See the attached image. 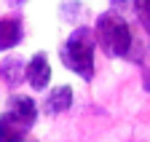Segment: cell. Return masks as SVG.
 <instances>
[{"mask_svg":"<svg viewBox=\"0 0 150 142\" xmlns=\"http://www.w3.org/2000/svg\"><path fill=\"white\" fill-rule=\"evenodd\" d=\"M97 35H94V27H75L64 43L59 46V59L64 64V70H70L72 75H78L81 81H94V73H97Z\"/></svg>","mask_w":150,"mask_h":142,"instance_id":"1","label":"cell"},{"mask_svg":"<svg viewBox=\"0 0 150 142\" xmlns=\"http://www.w3.org/2000/svg\"><path fill=\"white\" fill-rule=\"evenodd\" d=\"M94 35L107 59H129L134 46V32L118 11H102L94 22Z\"/></svg>","mask_w":150,"mask_h":142,"instance_id":"2","label":"cell"},{"mask_svg":"<svg viewBox=\"0 0 150 142\" xmlns=\"http://www.w3.org/2000/svg\"><path fill=\"white\" fill-rule=\"evenodd\" d=\"M6 113L19 123V126H24L27 131L38 123V118H40V105L35 102V97L30 94H11L8 102H6Z\"/></svg>","mask_w":150,"mask_h":142,"instance_id":"3","label":"cell"},{"mask_svg":"<svg viewBox=\"0 0 150 142\" xmlns=\"http://www.w3.org/2000/svg\"><path fill=\"white\" fill-rule=\"evenodd\" d=\"M51 78H54V67L46 51H35L27 62V86L32 91H48L51 88Z\"/></svg>","mask_w":150,"mask_h":142,"instance_id":"4","label":"cell"},{"mask_svg":"<svg viewBox=\"0 0 150 142\" xmlns=\"http://www.w3.org/2000/svg\"><path fill=\"white\" fill-rule=\"evenodd\" d=\"M72 102H75V88H72L70 83L54 86V88H48V91H46V97H43L40 113H43V115H51V118L64 115V113L72 107Z\"/></svg>","mask_w":150,"mask_h":142,"instance_id":"5","label":"cell"},{"mask_svg":"<svg viewBox=\"0 0 150 142\" xmlns=\"http://www.w3.org/2000/svg\"><path fill=\"white\" fill-rule=\"evenodd\" d=\"M27 62L24 57L19 54H8L0 59V81H3L11 91H16L22 83H27Z\"/></svg>","mask_w":150,"mask_h":142,"instance_id":"6","label":"cell"},{"mask_svg":"<svg viewBox=\"0 0 150 142\" xmlns=\"http://www.w3.org/2000/svg\"><path fill=\"white\" fill-rule=\"evenodd\" d=\"M24 40V22L19 16H3L0 19V54L16 48Z\"/></svg>","mask_w":150,"mask_h":142,"instance_id":"7","label":"cell"},{"mask_svg":"<svg viewBox=\"0 0 150 142\" xmlns=\"http://www.w3.org/2000/svg\"><path fill=\"white\" fill-rule=\"evenodd\" d=\"M24 137H27L24 126H19L6 110L0 113V142H24Z\"/></svg>","mask_w":150,"mask_h":142,"instance_id":"8","label":"cell"},{"mask_svg":"<svg viewBox=\"0 0 150 142\" xmlns=\"http://www.w3.org/2000/svg\"><path fill=\"white\" fill-rule=\"evenodd\" d=\"M131 8H134V16L142 24V30L150 35V0H131Z\"/></svg>","mask_w":150,"mask_h":142,"instance_id":"9","label":"cell"},{"mask_svg":"<svg viewBox=\"0 0 150 142\" xmlns=\"http://www.w3.org/2000/svg\"><path fill=\"white\" fill-rule=\"evenodd\" d=\"M8 3H11V6H13V8H22V6H24V3H27V0H8Z\"/></svg>","mask_w":150,"mask_h":142,"instance_id":"10","label":"cell"},{"mask_svg":"<svg viewBox=\"0 0 150 142\" xmlns=\"http://www.w3.org/2000/svg\"><path fill=\"white\" fill-rule=\"evenodd\" d=\"M32 142H38V139H32Z\"/></svg>","mask_w":150,"mask_h":142,"instance_id":"11","label":"cell"}]
</instances>
